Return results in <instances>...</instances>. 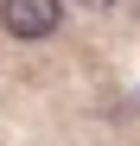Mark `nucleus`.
I'll use <instances>...</instances> for the list:
<instances>
[{"label": "nucleus", "mask_w": 140, "mask_h": 146, "mask_svg": "<svg viewBox=\"0 0 140 146\" xmlns=\"http://www.w3.org/2000/svg\"><path fill=\"white\" fill-rule=\"evenodd\" d=\"M57 19H64L57 0H0V26L13 38H51Z\"/></svg>", "instance_id": "nucleus-1"}, {"label": "nucleus", "mask_w": 140, "mask_h": 146, "mask_svg": "<svg viewBox=\"0 0 140 146\" xmlns=\"http://www.w3.org/2000/svg\"><path fill=\"white\" fill-rule=\"evenodd\" d=\"M77 7H96V13H102V7H115V0H77Z\"/></svg>", "instance_id": "nucleus-2"}]
</instances>
